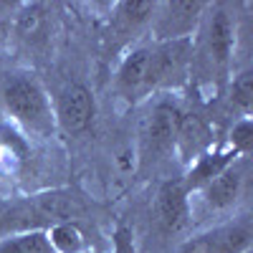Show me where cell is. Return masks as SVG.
<instances>
[{
	"label": "cell",
	"instance_id": "cell-14",
	"mask_svg": "<svg viewBox=\"0 0 253 253\" xmlns=\"http://www.w3.org/2000/svg\"><path fill=\"white\" fill-rule=\"evenodd\" d=\"M241 155L236 150H230V147L223 142V144H215L213 150H208L205 155H200L195 162L187 165V172L180 177L182 180V187L187 190V195H195L200 190L210 182L215 180L223 170H228L233 162H238Z\"/></svg>",
	"mask_w": 253,
	"mask_h": 253
},
{
	"label": "cell",
	"instance_id": "cell-12",
	"mask_svg": "<svg viewBox=\"0 0 253 253\" xmlns=\"http://www.w3.org/2000/svg\"><path fill=\"white\" fill-rule=\"evenodd\" d=\"M190 195L180 177H167L155 193V220L165 233H180L190 225Z\"/></svg>",
	"mask_w": 253,
	"mask_h": 253
},
{
	"label": "cell",
	"instance_id": "cell-6",
	"mask_svg": "<svg viewBox=\"0 0 253 253\" xmlns=\"http://www.w3.org/2000/svg\"><path fill=\"white\" fill-rule=\"evenodd\" d=\"M253 251V215L241 213L187 238L177 253H248Z\"/></svg>",
	"mask_w": 253,
	"mask_h": 253
},
{
	"label": "cell",
	"instance_id": "cell-11",
	"mask_svg": "<svg viewBox=\"0 0 253 253\" xmlns=\"http://www.w3.org/2000/svg\"><path fill=\"white\" fill-rule=\"evenodd\" d=\"M215 142V126L203 112L198 109H180L175 124V157L182 165L195 162L200 155L213 150Z\"/></svg>",
	"mask_w": 253,
	"mask_h": 253
},
{
	"label": "cell",
	"instance_id": "cell-22",
	"mask_svg": "<svg viewBox=\"0 0 253 253\" xmlns=\"http://www.w3.org/2000/svg\"><path fill=\"white\" fill-rule=\"evenodd\" d=\"M248 253H253V251H248Z\"/></svg>",
	"mask_w": 253,
	"mask_h": 253
},
{
	"label": "cell",
	"instance_id": "cell-8",
	"mask_svg": "<svg viewBox=\"0 0 253 253\" xmlns=\"http://www.w3.org/2000/svg\"><path fill=\"white\" fill-rule=\"evenodd\" d=\"M53 104L56 126L66 134H84L91 129L94 117H96V96L94 91L81 81H69L58 89Z\"/></svg>",
	"mask_w": 253,
	"mask_h": 253
},
{
	"label": "cell",
	"instance_id": "cell-10",
	"mask_svg": "<svg viewBox=\"0 0 253 253\" xmlns=\"http://www.w3.org/2000/svg\"><path fill=\"white\" fill-rule=\"evenodd\" d=\"M147 58H150V41L129 46L117 61L112 89L126 107H137L150 99L147 94Z\"/></svg>",
	"mask_w": 253,
	"mask_h": 253
},
{
	"label": "cell",
	"instance_id": "cell-13",
	"mask_svg": "<svg viewBox=\"0 0 253 253\" xmlns=\"http://www.w3.org/2000/svg\"><path fill=\"white\" fill-rule=\"evenodd\" d=\"M246 175H248V157H241L238 162L230 165L228 170H223L215 180H210L198 195L203 198V203L208 208L228 210L241 200L243 187H246Z\"/></svg>",
	"mask_w": 253,
	"mask_h": 253
},
{
	"label": "cell",
	"instance_id": "cell-1",
	"mask_svg": "<svg viewBox=\"0 0 253 253\" xmlns=\"http://www.w3.org/2000/svg\"><path fill=\"white\" fill-rule=\"evenodd\" d=\"M109 213V205L91 198L79 182L23 195H0V241L33 230H48L63 220L91 225Z\"/></svg>",
	"mask_w": 253,
	"mask_h": 253
},
{
	"label": "cell",
	"instance_id": "cell-20",
	"mask_svg": "<svg viewBox=\"0 0 253 253\" xmlns=\"http://www.w3.org/2000/svg\"><path fill=\"white\" fill-rule=\"evenodd\" d=\"M109 253H137L134 230L126 223H117L112 230V251Z\"/></svg>",
	"mask_w": 253,
	"mask_h": 253
},
{
	"label": "cell",
	"instance_id": "cell-21",
	"mask_svg": "<svg viewBox=\"0 0 253 253\" xmlns=\"http://www.w3.org/2000/svg\"><path fill=\"white\" fill-rule=\"evenodd\" d=\"M10 33H13V23H0V48L5 46V41L10 38Z\"/></svg>",
	"mask_w": 253,
	"mask_h": 253
},
{
	"label": "cell",
	"instance_id": "cell-19",
	"mask_svg": "<svg viewBox=\"0 0 253 253\" xmlns=\"http://www.w3.org/2000/svg\"><path fill=\"white\" fill-rule=\"evenodd\" d=\"M225 144L230 150H236L241 157H251V147H253V119L251 117H241L233 122L228 132Z\"/></svg>",
	"mask_w": 253,
	"mask_h": 253
},
{
	"label": "cell",
	"instance_id": "cell-5",
	"mask_svg": "<svg viewBox=\"0 0 253 253\" xmlns=\"http://www.w3.org/2000/svg\"><path fill=\"white\" fill-rule=\"evenodd\" d=\"M193 69V38L185 41H150L147 58V94L172 91L190 81Z\"/></svg>",
	"mask_w": 253,
	"mask_h": 253
},
{
	"label": "cell",
	"instance_id": "cell-15",
	"mask_svg": "<svg viewBox=\"0 0 253 253\" xmlns=\"http://www.w3.org/2000/svg\"><path fill=\"white\" fill-rule=\"evenodd\" d=\"M31 160L28 137L10 122L0 124V177H15L26 170Z\"/></svg>",
	"mask_w": 253,
	"mask_h": 253
},
{
	"label": "cell",
	"instance_id": "cell-7",
	"mask_svg": "<svg viewBox=\"0 0 253 253\" xmlns=\"http://www.w3.org/2000/svg\"><path fill=\"white\" fill-rule=\"evenodd\" d=\"M205 8V0H165V3H157L155 15L150 20L152 41L160 43V41L195 38Z\"/></svg>",
	"mask_w": 253,
	"mask_h": 253
},
{
	"label": "cell",
	"instance_id": "cell-18",
	"mask_svg": "<svg viewBox=\"0 0 253 253\" xmlns=\"http://www.w3.org/2000/svg\"><path fill=\"white\" fill-rule=\"evenodd\" d=\"M0 253H53L46 238V230H33V233H20L0 241Z\"/></svg>",
	"mask_w": 253,
	"mask_h": 253
},
{
	"label": "cell",
	"instance_id": "cell-17",
	"mask_svg": "<svg viewBox=\"0 0 253 253\" xmlns=\"http://www.w3.org/2000/svg\"><path fill=\"white\" fill-rule=\"evenodd\" d=\"M225 89H228V94H225L228 112L238 114V119L251 117V109H253V69H243L233 79H228Z\"/></svg>",
	"mask_w": 253,
	"mask_h": 253
},
{
	"label": "cell",
	"instance_id": "cell-3",
	"mask_svg": "<svg viewBox=\"0 0 253 253\" xmlns=\"http://www.w3.org/2000/svg\"><path fill=\"white\" fill-rule=\"evenodd\" d=\"M0 112L26 137L48 139L58 132L51 96L28 69H0Z\"/></svg>",
	"mask_w": 253,
	"mask_h": 253
},
{
	"label": "cell",
	"instance_id": "cell-16",
	"mask_svg": "<svg viewBox=\"0 0 253 253\" xmlns=\"http://www.w3.org/2000/svg\"><path fill=\"white\" fill-rule=\"evenodd\" d=\"M46 238L53 253H91L86 230H84L81 223H74V220L51 225L46 230Z\"/></svg>",
	"mask_w": 253,
	"mask_h": 253
},
{
	"label": "cell",
	"instance_id": "cell-4",
	"mask_svg": "<svg viewBox=\"0 0 253 253\" xmlns=\"http://www.w3.org/2000/svg\"><path fill=\"white\" fill-rule=\"evenodd\" d=\"M177 107L172 101H157L152 112L139 124L137 134V172L147 175L155 172L162 162L175 157V124H177Z\"/></svg>",
	"mask_w": 253,
	"mask_h": 253
},
{
	"label": "cell",
	"instance_id": "cell-9",
	"mask_svg": "<svg viewBox=\"0 0 253 253\" xmlns=\"http://www.w3.org/2000/svg\"><path fill=\"white\" fill-rule=\"evenodd\" d=\"M155 5L157 3H150V0H122V3H114L109 10V28L104 33L107 36V53L114 56L117 51L129 48V38H134L144 28H150Z\"/></svg>",
	"mask_w": 253,
	"mask_h": 253
},
{
	"label": "cell",
	"instance_id": "cell-2",
	"mask_svg": "<svg viewBox=\"0 0 253 253\" xmlns=\"http://www.w3.org/2000/svg\"><path fill=\"white\" fill-rule=\"evenodd\" d=\"M236 41H238L236 8L230 3H208L205 15L200 20V28L193 38V69H190V79L198 74L215 91H220L230 79Z\"/></svg>",
	"mask_w": 253,
	"mask_h": 253
}]
</instances>
